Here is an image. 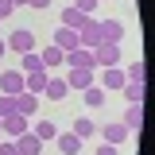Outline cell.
<instances>
[{
	"instance_id": "obj_1",
	"label": "cell",
	"mask_w": 155,
	"mask_h": 155,
	"mask_svg": "<svg viewBox=\"0 0 155 155\" xmlns=\"http://www.w3.org/2000/svg\"><path fill=\"white\" fill-rule=\"evenodd\" d=\"M4 43H8V51H16V54H27V51H35V31H27V27H16V31L4 39Z\"/></svg>"
},
{
	"instance_id": "obj_2",
	"label": "cell",
	"mask_w": 155,
	"mask_h": 155,
	"mask_svg": "<svg viewBox=\"0 0 155 155\" xmlns=\"http://www.w3.org/2000/svg\"><path fill=\"white\" fill-rule=\"evenodd\" d=\"M62 66H70V70H97V66H93V51H85V47H74V51H66Z\"/></svg>"
},
{
	"instance_id": "obj_3",
	"label": "cell",
	"mask_w": 155,
	"mask_h": 155,
	"mask_svg": "<svg viewBox=\"0 0 155 155\" xmlns=\"http://www.w3.org/2000/svg\"><path fill=\"white\" fill-rule=\"evenodd\" d=\"M78 47H85V51L101 47V27H97V19H85V23L78 27Z\"/></svg>"
},
{
	"instance_id": "obj_4",
	"label": "cell",
	"mask_w": 155,
	"mask_h": 155,
	"mask_svg": "<svg viewBox=\"0 0 155 155\" xmlns=\"http://www.w3.org/2000/svg\"><path fill=\"white\" fill-rule=\"evenodd\" d=\"M116 62H120V47H113V43H101V47H93V66H97V70L116 66Z\"/></svg>"
},
{
	"instance_id": "obj_5",
	"label": "cell",
	"mask_w": 155,
	"mask_h": 155,
	"mask_svg": "<svg viewBox=\"0 0 155 155\" xmlns=\"http://www.w3.org/2000/svg\"><path fill=\"white\" fill-rule=\"evenodd\" d=\"M97 27H101V43L120 47V39H124V23L120 19H97Z\"/></svg>"
},
{
	"instance_id": "obj_6",
	"label": "cell",
	"mask_w": 155,
	"mask_h": 155,
	"mask_svg": "<svg viewBox=\"0 0 155 155\" xmlns=\"http://www.w3.org/2000/svg\"><path fill=\"white\" fill-rule=\"evenodd\" d=\"M27 128H31V124H27V116L12 113V116H4V124H0V136H4V140H16V136H23Z\"/></svg>"
},
{
	"instance_id": "obj_7",
	"label": "cell",
	"mask_w": 155,
	"mask_h": 155,
	"mask_svg": "<svg viewBox=\"0 0 155 155\" xmlns=\"http://www.w3.org/2000/svg\"><path fill=\"white\" fill-rule=\"evenodd\" d=\"M97 81H101V89H105V93H109V89H120V85H124V81H128V78H124V70H120V66H105V70H97Z\"/></svg>"
},
{
	"instance_id": "obj_8",
	"label": "cell",
	"mask_w": 155,
	"mask_h": 155,
	"mask_svg": "<svg viewBox=\"0 0 155 155\" xmlns=\"http://www.w3.org/2000/svg\"><path fill=\"white\" fill-rule=\"evenodd\" d=\"M66 85L78 89V93L89 89V85H97V70H70V74H66Z\"/></svg>"
},
{
	"instance_id": "obj_9",
	"label": "cell",
	"mask_w": 155,
	"mask_h": 155,
	"mask_svg": "<svg viewBox=\"0 0 155 155\" xmlns=\"http://www.w3.org/2000/svg\"><path fill=\"white\" fill-rule=\"evenodd\" d=\"M12 143H16V151H19V155H39V151H43V140H39L31 128H27L23 136H16Z\"/></svg>"
},
{
	"instance_id": "obj_10",
	"label": "cell",
	"mask_w": 155,
	"mask_h": 155,
	"mask_svg": "<svg viewBox=\"0 0 155 155\" xmlns=\"http://www.w3.org/2000/svg\"><path fill=\"white\" fill-rule=\"evenodd\" d=\"M0 93H8V97L23 93V74H19V70H4V74H0Z\"/></svg>"
},
{
	"instance_id": "obj_11",
	"label": "cell",
	"mask_w": 155,
	"mask_h": 155,
	"mask_svg": "<svg viewBox=\"0 0 155 155\" xmlns=\"http://www.w3.org/2000/svg\"><path fill=\"white\" fill-rule=\"evenodd\" d=\"M16 113L31 120V116L39 113V93H27V89H23V93H16Z\"/></svg>"
},
{
	"instance_id": "obj_12",
	"label": "cell",
	"mask_w": 155,
	"mask_h": 155,
	"mask_svg": "<svg viewBox=\"0 0 155 155\" xmlns=\"http://www.w3.org/2000/svg\"><path fill=\"white\" fill-rule=\"evenodd\" d=\"M101 136H105V143H113V147H120V143H124V140H128V128H124V124H120V120H113V124H105V128H101Z\"/></svg>"
},
{
	"instance_id": "obj_13",
	"label": "cell",
	"mask_w": 155,
	"mask_h": 155,
	"mask_svg": "<svg viewBox=\"0 0 155 155\" xmlns=\"http://www.w3.org/2000/svg\"><path fill=\"white\" fill-rule=\"evenodd\" d=\"M120 124H124L128 132H140V128H143V105H128L124 116H120Z\"/></svg>"
},
{
	"instance_id": "obj_14",
	"label": "cell",
	"mask_w": 155,
	"mask_h": 155,
	"mask_svg": "<svg viewBox=\"0 0 155 155\" xmlns=\"http://www.w3.org/2000/svg\"><path fill=\"white\" fill-rule=\"evenodd\" d=\"M47 78H51V70H39V74H23V89H27V93H39V97H43V89H47Z\"/></svg>"
},
{
	"instance_id": "obj_15",
	"label": "cell",
	"mask_w": 155,
	"mask_h": 155,
	"mask_svg": "<svg viewBox=\"0 0 155 155\" xmlns=\"http://www.w3.org/2000/svg\"><path fill=\"white\" fill-rule=\"evenodd\" d=\"M120 93H124L128 105H143V93H147V89H143V81H124V85H120Z\"/></svg>"
},
{
	"instance_id": "obj_16",
	"label": "cell",
	"mask_w": 155,
	"mask_h": 155,
	"mask_svg": "<svg viewBox=\"0 0 155 155\" xmlns=\"http://www.w3.org/2000/svg\"><path fill=\"white\" fill-rule=\"evenodd\" d=\"M54 140H58V151H62V155H78V151H81V140H78L74 132H58Z\"/></svg>"
},
{
	"instance_id": "obj_17",
	"label": "cell",
	"mask_w": 155,
	"mask_h": 155,
	"mask_svg": "<svg viewBox=\"0 0 155 155\" xmlns=\"http://www.w3.org/2000/svg\"><path fill=\"white\" fill-rule=\"evenodd\" d=\"M39 70H43V58H39V51L19 54V74H39Z\"/></svg>"
},
{
	"instance_id": "obj_18",
	"label": "cell",
	"mask_w": 155,
	"mask_h": 155,
	"mask_svg": "<svg viewBox=\"0 0 155 155\" xmlns=\"http://www.w3.org/2000/svg\"><path fill=\"white\" fill-rule=\"evenodd\" d=\"M43 93L51 97V101H62V97L70 93V85H66V78H47V89Z\"/></svg>"
},
{
	"instance_id": "obj_19",
	"label": "cell",
	"mask_w": 155,
	"mask_h": 155,
	"mask_svg": "<svg viewBox=\"0 0 155 155\" xmlns=\"http://www.w3.org/2000/svg\"><path fill=\"white\" fill-rule=\"evenodd\" d=\"M39 58H43V70H58V66H62V58H66V51L47 47V51H39Z\"/></svg>"
},
{
	"instance_id": "obj_20",
	"label": "cell",
	"mask_w": 155,
	"mask_h": 155,
	"mask_svg": "<svg viewBox=\"0 0 155 155\" xmlns=\"http://www.w3.org/2000/svg\"><path fill=\"white\" fill-rule=\"evenodd\" d=\"M54 47H58V51H74V47H78V31L58 27V31H54Z\"/></svg>"
},
{
	"instance_id": "obj_21",
	"label": "cell",
	"mask_w": 155,
	"mask_h": 155,
	"mask_svg": "<svg viewBox=\"0 0 155 155\" xmlns=\"http://www.w3.org/2000/svg\"><path fill=\"white\" fill-rule=\"evenodd\" d=\"M85 12H78L74 4H70V8H66V12H62V27H70V31H78V27H81V23H85Z\"/></svg>"
},
{
	"instance_id": "obj_22",
	"label": "cell",
	"mask_w": 155,
	"mask_h": 155,
	"mask_svg": "<svg viewBox=\"0 0 155 155\" xmlns=\"http://www.w3.org/2000/svg\"><path fill=\"white\" fill-rule=\"evenodd\" d=\"M70 132H74L78 140H89V136L97 132V124L89 120V116H78V120H74V128H70Z\"/></svg>"
},
{
	"instance_id": "obj_23",
	"label": "cell",
	"mask_w": 155,
	"mask_h": 155,
	"mask_svg": "<svg viewBox=\"0 0 155 155\" xmlns=\"http://www.w3.org/2000/svg\"><path fill=\"white\" fill-rule=\"evenodd\" d=\"M31 132H35L39 140H54L58 128H54V120H35V128H31Z\"/></svg>"
},
{
	"instance_id": "obj_24",
	"label": "cell",
	"mask_w": 155,
	"mask_h": 155,
	"mask_svg": "<svg viewBox=\"0 0 155 155\" xmlns=\"http://www.w3.org/2000/svg\"><path fill=\"white\" fill-rule=\"evenodd\" d=\"M81 97H85V105H89V109L105 105V89H101V85H89V89H81Z\"/></svg>"
},
{
	"instance_id": "obj_25",
	"label": "cell",
	"mask_w": 155,
	"mask_h": 155,
	"mask_svg": "<svg viewBox=\"0 0 155 155\" xmlns=\"http://www.w3.org/2000/svg\"><path fill=\"white\" fill-rule=\"evenodd\" d=\"M143 74H147V66H143V58H136L132 66L124 70V78H128V81H143Z\"/></svg>"
},
{
	"instance_id": "obj_26",
	"label": "cell",
	"mask_w": 155,
	"mask_h": 155,
	"mask_svg": "<svg viewBox=\"0 0 155 155\" xmlns=\"http://www.w3.org/2000/svg\"><path fill=\"white\" fill-rule=\"evenodd\" d=\"M12 113H16V97L0 93V116H12Z\"/></svg>"
},
{
	"instance_id": "obj_27",
	"label": "cell",
	"mask_w": 155,
	"mask_h": 155,
	"mask_svg": "<svg viewBox=\"0 0 155 155\" xmlns=\"http://www.w3.org/2000/svg\"><path fill=\"white\" fill-rule=\"evenodd\" d=\"M97 4H101V0H74V8H78V12H85V16H89V12H93Z\"/></svg>"
},
{
	"instance_id": "obj_28",
	"label": "cell",
	"mask_w": 155,
	"mask_h": 155,
	"mask_svg": "<svg viewBox=\"0 0 155 155\" xmlns=\"http://www.w3.org/2000/svg\"><path fill=\"white\" fill-rule=\"evenodd\" d=\"M0 155H19L16 143H12V140H4V136H0Z\"/></svg>"
},
{
	"instance_id": "obj_29",
	"label": "cell",
	"mask_w": 155,
	"mask_h": 155,
	"mask_svg": "<svg viewBox=\"0 0 155 155\" xmlns=\"http://www.w3.org/2000/svg\"><path fill=\"white\" fill-rule=\"evenodd\" d=\"M12 12H16V8H12V0H0V19H4V16H12Z\"/></svg>"
},
{
	"instance_id": "obj_30",
	"label": "cell",
	"mask_w": 155,
	"mask_h": 155,
	"mask_svg": "<svg viewBox=\"0 0 155 155\" xmlns=\"http://www.w3.org/2000/svg\"><path fill=\"white\" fill-rule=\"evenodd\" d=\"M27 8H39L43 12V8H51V0H27Z\"/></svg>"
},
{
	"instance_id": "obj_31",
	"label": "cell",
	"mask_w": 155,
	"mask_h": 155,
	"mask_svg": "<svg viewBox=\"0 0 155 155\" xmlns=\"http://www.w3.org/2000/svg\"><path fill=\"white\" fill-rule=\"evenodd\" d=\"M97 155H116V147H113V143H101V147H97Z\"/></svg>"
},
{
	"instance_id": "obj_32",
	"label": "cell",
	"mask_w": 155,
	"mask_h": 155,
	"mask_svg": "<svg viewBox=\"0 0 155 155\" xmlns=\"http://www.w3.org/2000/svg\"><path fill=\"white\" fill-rule=\"evenodd\" d=\"M23 4H27V0H12V8H23Z\"/></svg>"
},
{
	"instance_id": "obj_33",
	"label": "cell",
	"mask_w": 155,
	"mask_h": 155,
	"mask_svg": "<svg viewBox=\"0 0 155 155\" xmlns=\"http://www.w3.org/2000/svg\"><path fill=\"white\" fill-rule=\"evenodd\" d=\"M4 51H8V43H4V39H0V54H4Z\"/></svg>"
},
{
	"instance_id": "obj_34",
	"label": "cell",
	"mask_w": 155,
	"mask_h": 155,
	"mask_svg": "<svg viewBox=\"0 0 155 155\" xmlns=\"http://www.w3.org/2000/svg\"><path fill=\"white\" fill-rule=\"evenodd\" d=\"M0 124H4V116H0Z\"/></svg>"
}]
</instances>
